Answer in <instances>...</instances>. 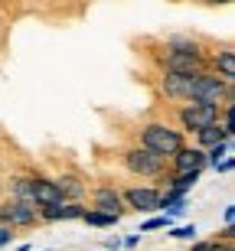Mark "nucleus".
Masks as SVG:
<instances>
[{
  "mask_svg": "<svg viewBox=\"0 0 235 251\" xmlns=\"http://www.w3.org/2000/svg\"><path fill=\"white\" fill-rule=\"evenodd\" d=\"M163 72L173 75H199L206 72V56L199 46L186 36H170L167 39V56H163Z\"/></svg>",
  "mask_w": 235,
  "mask_h": 251,
  "instance_id": "obj_1",
  "label": "nucleus"
},
{
  "mask_svg": "<svg viewBox=\"0 0 235 251\" xmlns=\"http://www.w3.org/2000/svg\"><path fill=\"white\" fill-rule=\"evenodd\" d=\"M186 101H203V104H235V92H232V82L226 78H219L216 72H199L193 75V82H189V98Z\"/></svg>",
  "mask_w": 235,
  "mask_h": 251,
  "instance_id": "obj_2",
  "label": "nucleus"
},
{
  "mask_svg": "<svg viewBox=\"0 0 235 251\" xmlns=\"http://www.w3.org/2000/svg\"><path fill=\"white\" fill-rule=\"evenodd\" d=\"M141 147L154 150L160 157H173L180 147H183V130L170 127L163 121H151L141 127Z\"/></svg>",
  "mask_w": 235,
  "mask_h": 251,
  "instance_id": "obj_3",
  "label": "nucleus"
},
{
  "mask_svg": "<svg viewBox=\"0 0 235 251\" xmlns=\"http://www.w3.org/2000/svg\"><path fill=\"white\" fill-rule=\"evenodd\" d=\"M124 167L131 170L134 176H147V179H163L167 170V157H160L147 147H131L124 153Z\"/></svg>",
  "mask_w": 235,
  "mask_h": 251,
  "instance_id": "obj_4",
  "label": "nucleus"
},
{
  "mask_svg": "<svg viewBox=\"0 0 235 251\" xmlns=\"http://www.w3.org/2000/svg\"><path fill=\"white\" fill-rule=\"evenodd\" d=\"M180 124H183V130H193V134L203 127H212V124H219V108L203 101H186L180 108Z\"/></svg>",
  "mask_w": 235,
  "mask_h": 251,
  "instance_id": "obj_5",
  "label": "nucleus"
},
{
  "mask_svg": "<svg viewBox=\"0 0 235 251\" xmlns=\"http://www.w3.org/2000/svg\"><path fill=\"white\" fill-rule=\"evenodd\" d=\"M121 199L134 212H160V189L157 186H128L121 193Z\"/></svg>",
  "mask_w": 235,
  "mask_h": 251,
  "instance_id": "obj_6",
  "label": "nucleus"
},
{
  "mask_svg": "<svg viewBox=\"0 0 235 251\" xmlns=\"http://www.w3.org/2000/svg\"><path fill=\"white\" fill-rule=\"evenodd\" d=\"M29 202L36 205V209H49V205L66 202V199H62V193H59L56 179H49V176H29Z\"/></svg>",
  "mask_w": 235,
  "mask_h": 251,
  "instance_id": "obj_7",
  "label": "nucleus"
},
{
  "mask_svg": "<svg viewBox=\"0 0 235 251\" xmlns=\"http://www.w3.org/2000/svg\"><path fill=\"white\" fill-rule=\"evenodd\" d=\"M92 209L108 212V215H118V219L128 212V205H124V199H121V189L108 186V183H104V186H95V193H92Z\"/></svg>",
  "mask_w": 235,
  "mask_h": 251,
  "instance_id": "obj_8",
  "label": "nucleus"
},
{
  "mask_svg": "<svg viewBox=\"0 0 235 251\" xmlns=\"http://www.w3.org/2000/svg\"><path fill=\"white\" fill-rule=\"evenodd\" d=\"M170 160H173V173H203V170L209 167L206 150L203 147H186V144H183Z\"/></svg>",
  "mask_w": 235,
  "mask_h": 251,
  "instance_id": "obj_9",
  "label": "nucleus"
},
{
  "mask_svg": "<svg viewBox=\"0 0 235 251\" xmlns=\"http://www.w3.org/2000/svg\"><path fill=\"white\" fill-rule=\"evenodd\" d=\"M39 222V209L33 202H20V199H7V225L13 228H29Z\"/></svg>",
  "mask_w": 235,
  "mask_h": 251,
  "instance_id": "obj_10",
  "label": "nucleus"
},
{
  "mask_svg": "<svg viewBox=\"0 0 235 251\" xmlns=\"http://www.w3.org/2000/svg\"><path fill=\"white\" fill-rule=\"evenodd\" d=\"M85 202H59L49 205V209H39V222H72V219H82Z\"/></svg>",
  "mask_w": 235,
  "mask_h": 251,
  "instance_id": "obj_11",
  "label": "nucleus"
},
{
  "mask_svg": "<svg viewBox=\"0 0 235 251\" xmlns=\"http://www.w3.org/2000/svg\"><path fill=\"white\" fill-rule=\"evenodd\" d=\"M189 82H193V75H173V72L160 75V88H163V95L173 98V101H186L189 98Z\"/></svg>",
  "mask_w": 235,
  "mask_h": 251,
  "instance_id": "obj_12",
  "label": "nucleus"
},
{
  "mask_svg": "<svg viewBox=\"0 0 235 251\" xmlns=\"http://www.w3.org/2000/svg\"><path fill=\"white\" fill-rule=\"evenodd\" d=\"M56 186H59V193H62L66 202H82L85 193H88V186H85L76 173H62V176H56Z\"/></svg>",
  "mask_w": 235,
  "mask_h": 251,
  "instance_id": "obj_13",
  "label": "nucleus"
},
{
  "mask_svg": "<svg viewBox=\"0 0 235 251\" xmlns=\"http://www.w3.org/2000/svg\"><path fill=\"white\" fill-rule=\"evenodd\" d=\"M212 69H216L219 78H226V82H235V52H232V46L219 49L216 56H212Z\"/></svg>",
  "mask_w": 235,
  "mask_h": 251,
  "instance_id": "obj_14",
  "label": "nucleus"
},
{
  "mask_svg": "<svg viewBox=\"0 0 235 251\" xmlns=\"http://www.w3.org/2000/svg\"><path fill=\"white\" fill-rule=\"evenodd\" d=\"M196 147H203V150H209V147H216V144H222V140H232V134H229L222 124H212V127H203V130H196Z\"/></svg>",
  "mask_w": 235,
  "mask_h": 251,
  "instance_id": "obj_15",
  "label": "nucleus"
},
{
  "mask_svg": "<svg viewBox=\"0 0 235 251\" xmlns=\"http://www.w3.org/2000/svg\"><path fill=\"white\" fill-rule=\"evenodd\" d=\"M199 176H203V173H170L163 183H167V189H173V193L189 196V189L199 183Z\"/></svg>",
  "mask_w": 235,
  "mask_h": 251,
  "instance_id": "obj_16",
  "label": "nucleus"
},
{
  "mask_svg": "<svg viewBox=\"0 0 235 251\" xmlns=\"http://www.w3.org/2000/svg\"><path fill=\"white\" fill-rule=\"evenodd\" d=\"M82 222L92 225V228H111V225H118V215H108V212H98V209H88L85 205Z\"/></svg>",
  "mask_w": 235,
  "mask_h": 251,
  "instance_id": "obj_17",
  "label": "nucleus"
},
{
  "mask_svg": "<svg viewBox=\"0 0 235 251\" xmlns=\"http://www.w3.org/2000/svg\"><path fill=\"white\" fill-rule=\"evenodd\" d=\"M229 153H232V140H222V144H216V147L206 150V163L212 167V163H219V160L229 157Z\"/></svg>",
  "mask_w": 235,
  "mask_h": 251,
  "instance_id": "obj_18",
  "label": "nucleus"
},
{
  "mask_svg": "<svg viewBox=\"0 0 235 251\" xmlns=\"http://www.w3.org/2000/svg\"><path fill=\"white\" fill-rule=\"evenodd\" d=\"M13 199H20V202H29V176L13 179Z\"/></svg>",
  "mask_w": 235,
  "mask_h": 251,
  "instance_id": "obj_19",
  "label": "nucleus"
},
{
  "mask_svg": "<svg viewBox=\"0 0 235 251\" xmlns=\"http://www.w3.org/2000/svg\"><path fill=\"white\" fill-rule=\"evenodd\" d=\"M160 228H170V215H154L141 225V232H160Z\"/></svg>",
  "mask_w": 235,
  "mask_h": 251,
  "instance_id": "obj_20",
  "label": "nucleus"
},
{
  "mask_svg": "<svg viewBox=\"0 0 235 251\" xmlns=\"http://www.w3.org/2000/svg\"><path fill=\"white\" fill-rule=\"evenodd\" d=\"M170 238H196V225H177V228H170Z\"/></svg>",
  "mask_w": 235,
  "mask_h": 251,
  "instance_id": "obj_21",
  "label": "nucleus"
},
{
  "mask_svg": "<svg viewBox=\"0 0 235 251\" xmlns=\"http://www.w3.org/2000/svg\"><path fill=\"white\" fill-rule=\"evenodd\" d=\"M212 170H216V173H232V170H235V160H232V153H229V157H222L219 163H212Z\"/></svg>",
  "mask_w": 235,
  "mask_h": 251,
  "instance_id": "obj_22",
  "label": "nucleus"
},
{
  "mask_svg": "<svg viewBox=\"0 0 235 251\" xmlns=\"http://www.w3.org/2000/svg\"><path fill=\"white\" fill-rule=\"evenodd\" d=\"M13 242V225H0V248H7Z\"/></svg>",
  "mask_w": 235,
  "mask_h": 251,
  "instance_id": "obj_23",
  "label": "nucleus"
},
{
  "mask_svg": "<svg viewBox=\"0 0 235 251\" xmlns=\"http://www.w3.org/2000/svg\"><path fill=\"white\" fill-rule=\"evenodd\" d=\"M137 242H141V232H137V235H128V238H124L121 245H124V248H131V251H134V248H137Z\"/></svg>",
  "mask_w": 235,
  "mask_h": 251,
  "instance_id": "obj_24",
  "label": "nucleus"
},
{
  "mask_svg": "<svg viewBox=\"0 0 235 251\" xmlns=\"http://www.w3.org/2000/svg\"><path fill=\"white\" fill-rule=\"evenodd\" d=\"M222 219H226V225L235 222V205H226V212H222Z\"/></svg>",
  "mask_w": 235,
  "mask_h": 251,
  "instance_id": "obj_25",
  "label": "nucleus"
},
{
  "mask_svg": "<svg viewBox=\"0 0 235 251\" xmlns=\"http://www.w3.org/2000/svg\"><path fill=\"white\" fill-rule=\"evenodd\" d=\"M212 251H235L232 242H212Z\"/></svg>",
  "mask_w": 235,
  "mask_h": 251,
  "instance_id": "obj_26",
  "label": "nucleus"
},
{
  "mask_svg": "<svg viewBox=\"0 0 235 251\" xmlns=\"http://www.w3.org/2000/svg\"><path fill=\"white\" fill-rule=\"evenodd\" d=\"M193 251H212V242H193Z\"/></svg>",
  "mask_w": 235,
  "mask_h": 251,
  "instance_id": "obj_27",
  "label": "nucleus"
},
{
  "mask_svg": "<svg viewBox=\"0 0 235 251\" xmlns=\"http://www.w3.org/2000/svg\"><path fill=\"white\" fill-rule=\"evenodd\" d=\"M118 248H121V242H118V238H111V242L104 245V251H118Z\"/></svg>",
  "mask_w": 235,
  "mask_h": 251,
  "instance_id": "obj_28",
  "label": "nucleus"
},
{
  "mask_svg": "<svg viewBox=\"0 0 235 251\" xmlns=\"http://www.w3.org/2000/svg\"><path fill=\"white\" fill-rule=\"evenodd\" d=\"M206 3H212V7H219V3H232V0H206Z\"/></svg>",
  "mask_w": 235,
  "mask_h": 251,
  "instance_id": "obj_29",
  "label": "nucleus"
}]
</instances>
